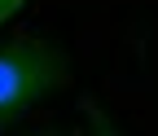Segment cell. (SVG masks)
Returning a JSON list of instances; mask_svg holds the SVG:
<instances>
[{
  "label": "cell",
  "instance_id": "1",
  "mask_svg": "<svg viewBox=\"0 0 158 136\" xmlns=\"http://www.w3.org/2000/svg\"><path fill=\"white\" fill-rule=\"evenodd\" d=\"M66 84V57L53 44L18 40L0 48V132Z\"/></svg>",
  "mask_w": 158,
  "mask_h": 136
},
{
  "label": "cell",
  "instance_id": "3",
  "mask_svg": "<svg viewBox=\"0 0 158 136\" xmlns=\"http://www.w3.org/2000/svg\"><path fill=\"white\" fill-rule=\"evenodd\" d=\"M18 9H22V0H0V22H9Z\"/></svg>",
  "mask_w": 158,
  "mask_h": 136
},
{
  "label": "cell",
  "instance_id": "2",
  "mask_svg": "<svg viewBox=\"0 0 158 136\" xmlns=\"http://www.w3.org/2000/svg\"><path fill=\"white\" fill-rule=\"evenodd\" d=\"M92 136H118V127L106 119V114H92Z\"/></svg>",
  "mask_w": 158,
  "mask_h": 136
}]
</instances>
